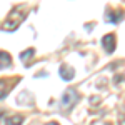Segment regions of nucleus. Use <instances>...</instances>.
Returning <instances> with one entry per match:
<instances>
[{
    "label": "nucleus",
    "mask_w": 125,
    "mask_h": 125,
    "mask_svg": "<svg viewBox=\"0 0 125 125\" xmlns=\"http://www.w3.org/2000/svg\"><path fill=\"white\" fill-rule=\"evenodd\" d=\"M118 122H120V125H125V107L120 110V118H118Z\"/></svg>",
    "instance_id": "9b49d317"
},
{
    "label": "nucleus",
    "mask_w": 125,
    "mask_h": 125,
    "mask_svg": "<svg viewBox=\"0 0 125 125\" xmlns=\"http://www.w3.org/2000/svg\"><path fill=\"white\" fill-rule=\"evenodd\" d=\"M125 17V13H124V10H120V9H108L105 12V19L108 23H118V22H122Z\"/></svg>",
    "instance_id": "7ed1b4c3"
},
{
    "label": "nucleus",
    "mask_w": 125,
    "mask_h": 125,
    "mask_svg": "<svg viewBox=\"0 0 125 125\" xmlns=\"http://www.w3.org/2000/svg\"><path fill=\"white\" fill-rule=\"evenodd\" d=\"M22 124H23V117L19 115V114L5 118V125H22Z\"/></svg>",
    "instance_id": "0eeeda50"
},
{
    "label": "nucleus",
    "mask_w": 125,
    "mask_h": 125,
    "mask_svg": "<svg viewBox=\"0 0 125 125\" xmlns=\"http://www.w3.org/2000/svg\"><path fill=\"white\" fill-rule=\"evenodd\" d=\"M124 80H125V72H124V73H117L115 77H114V83L118 85V83H122Z\"/></svg>",
    "instance_id": "9d476101"
},
{
    "label": "nucleus",
    "mask_w": 125,
    "mask_h": 125,
    "mask_svg": "<svg viewBox=\"0 0 125 125\" xmlns=\"http://www.w3.org/2000/svg\"><path fill=\"white\" fill-rule=\"evenodd\" d=\"M33 55H35V50H33V48H27L25 52H22V53H20V60H22V62H27V60L32 58Z\"/></svg>",
    "instance_id": "1a4fd4ad"
},
{
    "label": "nucleus",
    "mask_w": 125,
    "mask_h": 125,
    "mask_svg": "<svg viewBox=\"0 0 125 125\" xmlns=\"http://www.w3.org/2000/svg\"><path fill=\"white\" fill-rule=\"evenodd\" d=\"M25 15H27V10H25L23 5L15 7V9L9 13V17L5 19V22L2 23V30H5V32H13V30H17L19 25L22 23V20L25 19Z\"/></svg>",
    "instance_id": "f257e3e1"
},
{
    "label": "nucleus",
    "mask_w": 125,
    "mask_h": 125,
    "mask_svg": "<svg viewBox=\"0 0 125 125\" xmlns=\"http://www.w3.org/2000/svg\"><path fill=\"white\" fill-rule=\"evenodd\" d=\"M60 77L63 78V80H72V78L75 77V70L70 65L63 63V65H60Z\"/></svg>",
    "instance_id": "39448f33"
},
{
    "label": "nucleus",
    "mask_w": 125,
    "mask_h": 125,
    "mask_svg": "<svg viewBox=\"0 0 125 125\" xmlns=\"http://www.w3.org/2000/svg\"><path fill=\"white\" fill-rule=\"evenodd\" d=\"M9 90H10L9 82H7V80H0V100L7 97V94H9Z\"/></svg>",
    "instance_id": "6e6552de"
},
{
    "label": "nucleus",
    "mask_w": 125,
    "mask_h": 125,
    "mask_svg": "<svg viewBox=\"0 0 125 125\" xmlns=\"http://www.w3.org/2000/svg\"><path fill=\"white\" fill-rule=\"evenodd\" d=\"M78 100V94L75 92V88H67L62 95V110H70L72 107L77 104Z\"/></svg>",
    "instance_id": "f03ea898"
},
{
    "label": "nucleus",
    "mask_w": 125,
    "mask_h": 125,
    "mask_svg": "<svg viewBox=\"0 0 125 125\" xmlns=\"http://www.w3.org/2000/svg\"><path fill=\"white\" fill-rule=\"evenodd\" d=\"M2 115H3V110H2V108H0V118H2Z\"/></svg>",
    "instance_id": "4468645a"
},
{
    "label": "nucleus",
    "mask_w": 125,
    "mask_h": 125,
    "mask_svg": "<svg viewBox=\"0 0 125 125\" xmlns=\"http://www.w3.org/2000/svg\"><path fill=\"white\" fill-rule=\"evenodd\" d=\"M102 45H104V50L107 53H112L115 50V35L114 33H107L102 39Z\"/></svg>",
    "instance_id": "20e7f679"
},
{
    "label": "nucleus",
    "mask_w": 125,
    "mask_h": 125,
    "mask_svg": "<svg viewBox=\"0 0 125 125\" xmlns=\"http://www.w3.org/2000/svg\"><path fill=\"white\" fill-rule=\"evenodd\" d=\"M45 125H60V124H57V122H48V124H45Z\"/></svg>",
    "instance_id": "ddd939ff"
},
{
    "label": "nucleus",
    "mask_w": 125,
    "mask_h": 125,
    "mask_svg": "<svg viewBox=\"0 0 125 125\" xmlns=\"http://www.w3.org/2000/svg\"><path fill=\"white\" fill-rule=\"evenodd\" d=\"M12 65V57H10L7 52H0V68H7Z\"/></svg>",
    "instance_id": "423d86ee"
},
{
    "label": "nucleus",
    "mask_w": 125,
    "mask_h": 125,
    "mask_svg": "<svg viewBox=\"0 0 125 125\" xmlns=\"http://www.w3.org/2000/svg\"><path fill=\"white\" fill-rule=\"evenodd\" d=\"M90 125H112V124L107 122V120H95V122H92Z\"/></svg>",
    "instance_id": "f8f14e48"
}]
</instances>
